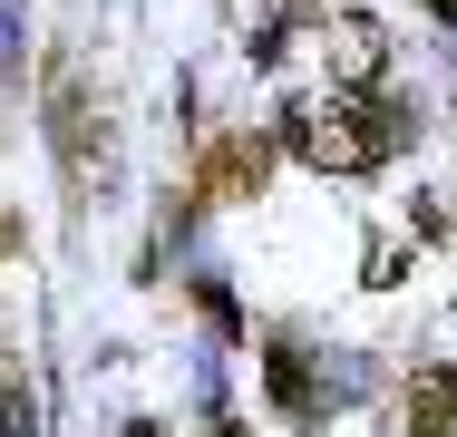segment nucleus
<instances>
[{"label": "nucleus", "mask_w": 457, "mask_h": 437, "mask_svg": "<svg viewBox=\"0 0 457 437\" xmlns=\"http://www.w3.org/2000/svg\"><path fill=\"white\" fill-rule=\"evenodd\" d=\"M438 10H448V20H457V0H438Z\"/></svg>", "instance_id": "obj_6"}, {"label": "nucleus", "mask_w": 457, "mask_h": 437, "mask_svg": "<svg viewBox=\"0 0 457 437\" xmlns=\"http://www.w3.org/2000/svg\"><path fill=\"white\" fill-rule=\"evenodd\" d=\"M214 437H234V428H214Z\"/></svg>", "instance_id": "obj_7"}, {"label": "nucleus", "mask_w": 457, "mask_h": 437, "mask_svg": "<svg viewBox=\"0 0 457 437\" xmlns=\"http://www.w3.org/2000/svg\"><path fill=\"white\" fill-rule=\"evenodd\" d=\"M10 39H20V20H10V0H0V59H10Z\"/></svg>", "instance_id": "obj_5"}, {"label": "nucleus", "mask_w": 457, "mask_h": 437, "mask_svg": "<svg viewBox=\"0 0 457 437\" xmlns=\"http://www.w3.org/2000/svg\"><path fill=\"white\" fill-rule=\"evenodd\" d=\"M0 437H29V399H10V389H0Z\"/></svg>", "instance_id": "obj_4"}, {"label": "nucleus", "mask_w": 457, "mask_h": 437, "mask_svg": "<svg viewBox=\"0 0 457 437\" xmlns=\"http://www.w3.org/2000/svg\"><path fill=\"white\" fill-rule=\"evenodd\" d=\"M282 136H292V156H302V166H321V175H370L379 156H389V117L361 107L351 87L302 97V107L282 117Z\"/></svg>", "instance_id": "obj_1"}, {"label": "nucleus", "mask_w": 457, "mask_h": 437, "mask_svg": "<svg viewBox=\"0 0 457 437\" xmlns=\"http://www.w3.org/2000/svg\"><path fill=\"white\" fill-rule=\"evenodd\" d=\"M137 437H156V428H137Z\"/></svg>", "instance_id": "obj_8"}, {"label": "nucleus", "mask_w": 457, "mask_h": 437, "mask_svg": "<svg viewBox=\"0 0 457 437\" xmlns=\"http://www.w3.org/2000/svg\"><path fill=\"white\" fill-rule=\"evenodd\" d=\"M263 166H273V146H263V136H234V146H214V175H204V185H214V194H253Z\"/></svg>", "instance_id": "obj_3"}, {"label": "nucleus", "mask_w": 457, "mask_h": 437, "mask_svg": "<svg viewBox=\"0 0 457 437\" xmlns=\"http://www.w3.org/2000/svg\"><path fill=\"white\" fill-rule=\"evenodd\" d=\"M321 59H331V87L361 97V87L379 78V29H370V20H331V29H321Z\"/></svg>", "instance_id": "obj_2"}]
</instances>
